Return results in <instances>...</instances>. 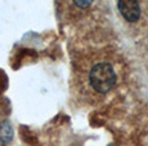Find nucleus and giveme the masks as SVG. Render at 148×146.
<instances>
[{
  "mask_svg": "<svg viewBox=\"0 0 148 146\" xmlns=\"http://www.w3.org/2000/svg\"><path fill=\"white\" fill-rule=\"evenodd\" d=\"M76 84L85 96H106L117 84V71L107 58H93L80 64Z\"/></svg>",
  "mask_w": 148,
  "mask_h": 146,
  "instance_id": "nucleus-1",
  "label": "nucleus"
},
{
  "mask_svg": "<svg viewBox=\"0 0 148 146\" xmlns=\"http://www.w3.org/2000/svg\"><path fill=\"white\" fill-rule=\"evenodd\" d=\"M73 4V7L79 10H86L92 7V4L94 3V0H71Z\"/></svg>",
  "mask_w": 148,
  "mask_h": 146,
  "instance_id": "nucleus-3",
  "label": "nucleus"
},
{
  "mask_svg": "<svg viewBox=\"0 0 148 146\" xmlns=\"http://www.w3.org/2000/svg\"><path fill=\"white\" fill-rule=\"evenodd\" d=\"M117 8L121 17L127 24H135L142 17V7L139 0H117Z\"/></svg>",
  "mask_w": 148,
  "mask_h": 146,
  "instance_id": "nucleus-2",
  "label": "nucleus"
}]
</instances>
